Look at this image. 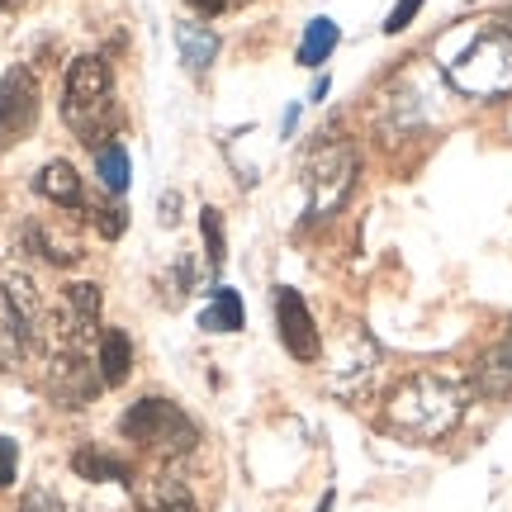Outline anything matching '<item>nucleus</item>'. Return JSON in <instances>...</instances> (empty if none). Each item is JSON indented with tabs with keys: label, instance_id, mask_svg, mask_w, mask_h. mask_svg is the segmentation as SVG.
<instances>
[{
	"label": "nucleus",
	"instance_id": "f257e3e1",
	"mask_svg": "<svg viewBox=\"0 0 512 512\" xmlns=\"http://www.w3.org/2000/svg\"><path fill=\"white\" fill-rule=\"evenodd\" d=\"M470 408V384L451 375H408L384 403V427L403 441H441L451 437Z\"/></svg>",
	"mask_w": 512,
	"mask_h": 512
},
{
	"label": "nucleus",
	"instance_id": "f03ea898",
	"mask_svg": "<svg viewBox=\"0 0 512 512\" xmlns=\"http://www.w3.org/2000/svg\"><path fill=\"white\" fill-rule=\"evenodd\" d=\"M441 67L451 76V86L470 100H498L512 91V34L503 24L470 29L456 53L441 57Z\"/></svg>",
	"mask_w": 512,
	"mask_h": 512
},
{
	"label": "nucleus",
	"instance_id": "7ed1b4c3",
	"mask_svg": "<svg viewBox=\"0 0 512 512\" xmlns=\"http://www.w3.org/2000/svg\"><path fill=\"white\" fill-rule=\"evenodd\" d=\"M62 119L86 147L100 152V138L114 119V72L105 57H76L67 67V81H62Z\"/></svg>",
	"mask_w": 512,
	"mask_h": 512
},
{
	"label": "nucleus",
	"instance_id": "20e7f679",
	"mask_svg": "<svg viewBox=\"0 0 512 512\" xmlns=\"http://www.w3.org/2000/svg\"><path fill=\"white\" fill-rule=\"evenodd\" d=\"M119 432H124L128 441H138L143 451L166 456V460L190 456V451H195V441H200L195 422L185 418L171 399H157V394H147V399L133 403L124 418H119Z\"/></svg>",
	"mask_w": 512,
	"mask_h": 512
},
{
	"label": "nucleus",
	"instance_id": "39448f33",
	"mask_svg": "<svg viewBox=\"0 0 512 512\" xmlns=\"http://www.w3.org/2000/svg\"><path fill=\"white\" fill-rule=\"evenodd\" d=\"M356 171H361V157L356 147L342 143V138H328L309 152L304 162V190H309V219H332L347 195L356 190Z\"/></svg>",
	"mask_w": 512,
	"mask_h": 512
},
{
	"label": "nucleus",
	"instance_id": "423d86ee",
	"mask_svg": "<svg viewBox=\"0 0 512 512\" xmlns=\"http://www.w3.org/2000/svg\"><path fill=\"white\" fill-rule=\"evenodd\" d=\"M38 124V81L29 67H10L0 76V157L29 138Z\"/></svg>",
	"mask_w": 512,
	"mask_h": 512
},
{
	"label": "nucleus",
	"instance_id": "0eeeda50",
	"mask_svg": "<svg viewBox=\"0 0 512 512\" xmlns=\"http://www.w3.org/2000/svg\"><path fill=\"white\" fill-rule=\"evenodd\" d=\"M275 328H280V342H285V351H290L294 361L313 366V361L323 356L318 323H313L309 304H304L294 290H275Z\"/></svg>",
	"mask_w": 512,
	"mask_h": 512
},
{
	"label": "nucleus",
	"instance_id": "6e6552de",
	"mask_svg": "<svg viewBox=\"0 0 512 512\" xmlns=\"http://www.w3.org/2000/svg\"><path fill=\"white\" fill-rule=\"evenodd\" d=\"M100 389V375L91 370L86 351H48V394L62 408H86Z\"/></svg>",
	"mask_w": 512,
	"mask_h": 512
},
{
	"label": "nucleus",
	"instance_id": "1a4fd4ad",
	"mask_svg": "<svg viewBox=\"0 0 512 512\" xmlns=\"http://www.w3.org/2000/svg\"><path fill=\"white\" fill-rule=\"evenodd\" d=\"M138 508L143 512H200V503H195L190 484H185L176 470H157L152 479H143Z\"/></svg>",
	"mask_w": 512,
	"mask_h": 512
},
{
	"label": "nucleus",
	"instance_id": "9d476101",
	"mask_svg": "<svg viewBox=\"0 0 512 512\" xmlns=\"http://www.w3.org/2000/svg\"><path fill=\"white\" fill-rule=\"evenodd\" d=\"M475 394L484 399H512V342H498L475 361V380H470Z\"/></svg>",
	"mask_w": 512,
	"mask_h": 512
},
{
	"label": "nucleus",
	"instance_id": "9b49d317",
	"mask_svg": "<svg viewBox=\"0 0 512 512\" xmlns=\"http://www.w3.org/2000/svg\"><path fill=\"white\" fill-rule=\"evenodd\" d=\"M133 370V342L124 328H105L100 332V351H95V375L105 389H119Z\"/></svg>",
	"mask_w": 512,
	"mask_h": 512
},
{
	"label": "nucleus",
	"instance_id": "f8f14e48",
	"mask_svg": "<svg viewBox=\"0 0 512 512\" xmlns=\"http://www.w3.org/2000/svg\"><path fill=\"white\" fill-rule=\"evenodd\" d=\"M176 53H181L185 72H190V76H204V72H209V62L219 57V34H214L209 24L185 19V24H176Z\"/></svg>",
	"mask_w": 512,
	"mask_h": 512
},
{
	"label": "nucleus",
	"instance_id": "ddd939ff",
	"mask_svg": "<svg viewBox=\"0 0 512 512\" xmlns=\"http://www.w3.org/2000/svg\"><path fill=\"white\" fill-rule=\"evenodd\" d=\"M72 470L81 479H91V484H128L133 479V465L124 456H114V451H100V446H76Z\"/></svg>",
	"mask_w": 512,
	"mask_h": 512
},
{
	"label": "nucleus",
	"instance_id": "4468645a",
	"mask_svg": "<svg viewBox=\"0 0 512 512\" xmlns=\"http://www.w3.org/2000/svg\"><path fill=\"white\" fill-rule=\"evenodd\" d=\"M34 190L57 209H81V176L72 162H48L34 176Z\"/></svg>",
	"mask_w": 512,
	"mask_h": 512
},
{
	"label": "nucleus",
	"instance_id": "2eb2a0df",
	"mask_svg": "<svg viewBox=\"0 0 512 512\" xmlns=\"http://www.w3.org/2000/svg\"><path fill=\"white\" fill-rule=\"evenodd\" d=\"M200 328L204 332H242V328H247V309H242L238 290L219 285V290H214V304H209V309H204V318H200Z\"/></svg>",
	"mask_w": 512,
	"mask_h": 512
},
{
	"label": "nucleus",
	"instance_id": "dca6fc26",
	"mask_svg": "<svg viewBox=\"0 0 512 512\" xmlns=\"http://www.w3.org/2000/svg\"><path fill=\"white\" fill-rule=\"evenodd\" d=\"M337 24L332 19H309V29H304V38H299V62L304 67H323L332 57V48H337Z\"/></svg>",
	"mask_w": 512,
	"mask_h": 512
},
{
	"label": "nucleus",
	"instance_id": "f3484780",
	"mask_svg": "<svg viewBox=\"0 0 512 512\" xmlns=\"http://www.w3.org/2000/svg\"><path fill=\"white\" fill-rule=\"evenodd\" d=\"M95 171H100V185L110 190V195H124L128 190V152H124V143H105L100 152H95Z\"/></svg>",
	"mask_w": 512,
	"mask_h": 512
},
{
	"label": "nucleus",
	"instance_id": "a211bd4d",
	"mask_svg": "<svg viewBox=\"0 0 512 512\" xmlns=\"http://www.w3.org/2000/svg\"><path fill=\"white\" fill-rule=\"evenodd\" d=\"M62 309L72 313L81 328H100V285H91V280H81V285H67V294H62Z\"/></svg>",
	"mask_w": 512,
	"mask_h": 512
},
{
	"label": "nucleus",
	"instance_id": "6ab92c4d",
	"mask_svg": "<svg viewBox=\"0 0 512 512\" xmlns=\"http://www.w3.org/2000/svg\"><path fill=\"white\" fill-rule=\"evenodd\" d=\"M24 238H29V247H34L43 261H53V266H72V261H81V247H76L72 238H67V242L53 238L43 223H29V233H24Z\"/></svg>",
	"mask_w": 512,
	"mask_h": 512
},
{
	"label": "nucleus",
	"instance_id": "aec40b11",
	"mask_svg": "<svg viewBox=\"0 0 512 512\" xmlns=\"http://www.w3.org/2000/svg\"><path fill=\"white\" fill-rule=\"evenodd\" d=\"M200 228H204V247H209V261L223 266V256H228V242H223V219L214 204H204L200 209Z\"/></svg>",
	"mask_w": 512,
	"mask_h": 512
},
{
	"label": "nucleus",
	"instance_id": "412c9836",
	"mask_svg": "<svg viewBox=\"0 0 512 512\" xmlns=\"http://www.w3.org/2000/svg\"><path fill=\"white\" fill-rule=\"evenodd\" d=\"M95 228H100V233H105V238H124V228H128V214L124 209H119V204H100V209H95Z\"/></svg>",
	"mask_w": 512,
	"mask_h": 512
},
{
	"label": "nucleus",
	"instance_id": "4be33fe9",
	"mask_svg": "<svg viewBox=\"0 0 512 512\" xmlns=\"http://www.w3.org/2000/svg\"><path fill=\"white\" fill-rule=\"evenodd\" d=\"M418 10H422V0H399V5L389 10V19H384V34H403V29L418 19Z\"/></svg>",
	"mask_w": 512,
	"mask_h": 512
},
{
	"label": "nucleus",
	"instance_id": "5701e85b",
	"mask_svg": "<svg viewBox=\"0 0 512 512\" xmlns=\"http://www.w3.org/2000/svg\"><path fill=\"white\" fill-rule=\"evenodd\" d=\"M15 470H19V446L10 437H0V489L15 484Z\"/></svg>",
	"mask_w": 512,
	"mask_h": 512
},
{
	"label": "nucleus",
	"instance_id": "b1692460",
	"mask_svg": "<svg viewBox=\"0 0 512 512\" xmlns=\"http://www.w3.org/2000/svg\"><path fill=\"white\" fill-rule=\"evenodd\" d=\"M19 512H67L62 508V498L53 489H29V498L19 503Z\"/></svg>",
	"mask_w": 512,
	"mask_h": 512
},
{
	"label": "nucleus",
	"instance_id": "393cba45",
	"mask_svg": "<svg viewBox=\"0 0 512 512\" xmlns=\"http://www.w3.org/2000/svg\"><path fill=\"white\" fill-rule=\"evenodd\" d=\"M176 204H181V200H176V190H166V195H162V223H166V228L176 223Z\"/></svg>",
	"mask_w": 512,
	"mask_h": 512
},
{
	"label": "nucleus",
	"instance_id": "a878e982",
	"mask_svg": "<svg viewBox=\"0 0 512 512\" xmlns=\"http://www.w3.org/2000/svg\"><path fill=\"white\" fill-rule=\"evenodd\" d=\"M190 5H195L200 15H219V10H223V5H228V0H190Z\"/></svg>",
	"mask_w": 512,
	"mask_h": 512
},
{
	"label": "nucleus",
	"instance_id": "bb28decb",
	"mask_svg": "<svg viewBox=\"0 0 512 512\" xmlns=\"http://www.w3.org/2000/svg\"><path fill=\"white\" fill-rule=\"evenodd\" d=\"M19 5H24V0H0V15H5V10H19Z\"/></svg>",
	"mask_w": 512,
	"mask_h": 512
},
{
	"label": "nucleus",
	"instance_id": "cd10ccee",
	"mask_svg": "<svg viewBox=\"0 0 512 512\" xmlns=\"http://www.w3.org/2000/svg\"><path fill=\"white\" fill-rule=\"evenodd\" d=\"M332 508V494H323V503H318V512H328Z\"/></svg>",
	"mask_w": 512,
	"mask_h": 512
},
{
	"label": "nucleus",
	"instance_id": "c85d7f7f",
	"mask_svg": "<svg viewBox=\"0 0 512 512\" xmlns=\"http://www.w3.org/2000/svg\"><path fill=\"white\" fill-rule=\"evenodd\" d=\"M503 29H508V34H512V10H508V15H503Z\"/></svg>",
	"mask_w": 512,
	"mask_h": 512
},
{
	"label": "nucleus",
	"instance_id": "c756f323",
	"mask_svg": "<svg viewBox=\"0 0 512 512\" xmlns=\"http://www.w3.org/2000/svg\"><path fill=\"white\" fill-rule=\"evenodd\" d=\"M508 342H512V332H508Z\"/></svg>",
	"mask_w": 512,
	"mask_h": 512
}]
</instances>
